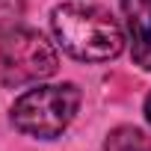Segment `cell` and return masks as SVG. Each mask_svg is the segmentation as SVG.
<instances>
[{
  "label": "cell",
  "instance_id": "3",
  "mask_svg": "<svg viewBox=\"0 0 151 151\" xmlns=\"http://www.w3.org/2000/svg\"><path fill=\"white\" fill-rule=\"evenodd\" d=\"M56 50L50 42L27 27L0 30V83L3 86H27L47 80L56 74Z\"/></svg>",
  "mask_w": 151,
  "mask_h": 151
},
{
  "label": "cell",
  "instance_id": "1",
  "mask_svg": "<svg viewBox=\"0 0 151 151\" xmlns=\"http://www.w3.org/2000/svg\"><path fill=\"white\" fill-rule=\"evenodd\" d=\"M50 24L62 50L80 62H107L124 47L122 27L98 6L62 3L53 9Z\"/></svg>",
  "mask_w": 151,
  "mask_h": 151
},
{
  "label": "cell",
  "instance_id": "6",
  "mask_svg": "<svg viewBox=\"0 0 151 151\" xmlns=\"http://www.w3.org/2000/svg\"><path fill=\"white\" fill-rule=\"evenodd\" d=\"M145 119H148V124H151V92H148V98H145Z\"/></svg>",
  "mask_w": 151,
  "mask_h": 151
},
{
  "label": "cell",
  "instance_id": "5",
  "mask_svg": "<svg viewBox=\"0 0 151 151\" xmlns=\"http://www.w3.org/2000/svg\"><path fill=\"white\" fill-rule=\"evenodd\" d=\"M101 151H151V136L133 124H122L107 133Z\"/></svg>",
  "mask_w": 151,
  "mask_h": 151
},
{
  "label": "cell",
  "instance_id": "2",
  "mask_svg": "<svg viewBox=\"0 0 151 151\" xmlns=\"http://www.w3.org/2000/svg\"><path fill=\"white\" fill-rule=\"evenodd\" d=\"M80 107V89L74 83L56 86H36L15 98L12 104V124L36 139H56Z\"/></svg>",
  "mask_w": 151,
  "mask_h": 151
},
{
  "label": "cell",
  "instance_id": "4",
  "mask_svg": "<svg viewBox=\"0 0 151 151\" xmlns=\"http://www.w3.org/2000/svg\"><path fill=\"white\" fill-rule=\"evenodd\" d=\"M130 56L139 68L151 71V0H122Z\"/></svg>",
  "mask_w": 151,
  "mask_h": 151
}]
</instances>
